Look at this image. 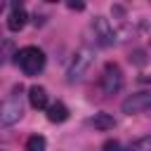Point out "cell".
Segmentation results:
<instances>
[{"label": "cell", "mask_w": 151, "mask_h": 151, "mask_svg": "<svg viewBox=\"0 0 151 151\" xmlns=\"http://www.w3.org/2000/svg\"><path fill=\"white\" fill-rule=\"evenodd\" d=\"M14 61L26 76H38L45 68V52L40 47L28 45V47H21L19 52H14Z\"/></svg>", "instance_id": "cell-1"}, {"label": "cell", "mask_w": 151, "mask_h": 151, "mask_svg": "<svg viewBox=\"0 0 151 151\" xmlns=\"http://www.w3.org/2000/svg\"><path fill=\"white\" fill-rule=\"evenodd\" d=\"M92 61H94V52H92L90 47H80V50L73 54V59H71V64H68V68H66V80H68V83L83 80L85 73L90 71Z\"/></svg>", "instance_id": "cell-2"}, {"label": "cell", "mask_w": 151, "mask_h": 151, "mask_svg": "<svg viewBox=\"0 0 151 151\" xmlns=\"http://www.w3.org/2000/svg\"><path fill=\"white\" fill-rule=\"evenodd\" d=\"M19 92H21V85L14 87V94H12V97H7V99L0 101V125H2V127L14 125V123L24 116V104H21Z\"/></svg>", "instance_id": "cell-3"}, {"label": "cell", "mask_w": 151, "mask_h": 151, "mask_svg": "<svg viewBox=\"0 0 151 151\" xmlns=\"http://www.w3.org/2000/svg\"><path fill=\"white\" fill-rule=\"evenodd\" d=\"M99 87H101L104 97L118 94L120 87H123V71L116 64H106L104 66V73H101V80H99Z\"/></svg>", "instance_id": "cell-4"}, {"label": "cell", "mask_w": 151, "mask_h": 151, "mask_svg": "<svg viewBox=\"0 0 151 151\" xmlns=\"http://www.w3.org/2000/svg\"><path fill=\"white\" fill-rule=\"evenodd\" d=\"M90 28H92V33H94V40H97L101 47H111V45L118 40V31H116V28L111 26V21L104 19V17H94L92 24H90Z\"/></svg>", "instance_id": "cell-5"}, {"label": "cell", "mask_w": 151, "mask_h": 151, "mask_svg": "<svg viewBox=\"0 0 151 151\" xmlns=\"http://www.w3.org/2000/svg\"><path fill=\"white\" fill-rule=\"evenodd\" d=\"M149 106H151V94L149 92H137V94H130L123 101V113H127V116L144 113V111H149Z\"/></svg>", "instance_id": "cell-6"}, {"label": "cell", "mask_w": 151, "mask_h": 151, "mask_svg": "<svg viewBox=\"0 0 151 151\" xmlns=\"http://www.w3.org/2000/svg\"><path fill=\"white\" fill-rule=\"evenodd\" d=\"M26 21H28V14H26V9L21 7V2H12V12H9V17H7V28L9 31H21L24 26H26Z\"/></svg>", "instance_id": "cell-7"}, {"label": "cell", "mask_w": 151, "mask_h": 151, "mask_svg": "<svg viewBox=\"0 0 151 151\" xmlns=\"http://www.w3.org/2000/svg\"><path fill=\"white\" fill-rule=\"evenodd\" d=\"M28 101L33 109H47V90L42 85H31L28 87Z\"/></svg>", "instance_id": "cell-8"}, {"label": "cell", "mask_w": 151, "mask_h": 151, "mask_svg": "<svg viewBox=\"0 0 151 151\" xmlns=\"http://www.w3.org/2000/svg\"><path fill=\"white\" fill-rule=\"evenodd\" d=\"M68 118V109L61 101H54L52 106H47V120L50 123H64Z\"/></svg>", "instance_id": "cell-9"}, {"label": "cell", "mask_w": 151, "mask_h": 151, "mask_svg": "<svg viewBox=\"0 0 151 151\" xmlns=\"http://www.w3.org/2000/svg\"><path fill=\"white\" fill-rule=\"evenodd\" d=\"M92 125H94V130L106 132V130H111V127L116 125V120H113V116H111V113H94Z\"/></svg>", "instance_id": "cell-10"}, {"label": "cell", "mask_w": 151, "mask_h": 151, "mask_svg": "<svg viewBox=\"0 0 151 151\" xmlns=\"http://www.w3.org/2000/svg\"><path fill=\"white\" fill-rule=\"evenodd\" d=\"M45 146H47V142L42 134H31L26 142V151H45Z\"/></svg>", "instance_id": "cell-11"}, {"label": "cell", "mask_w": 151, "mask_h": 151, "mask_svg": "<svg viewBox=\"0 0 151 151\" xmlns=\"http://www.w3.org/2000/svg\"><path fill=\"white\" fill-rule=\"evenodd\" d=\"M127 151H151V137H149V134H144V137L134 139V142L127 146Z\"/></svg>", "instance_id": "cell-12"}, {"label": "cell", "mask_w": 151, "mask_h": 151, "mask_svg": "<svg viewBox=\"0 0 151 151\" xmlns=\"http://www.w3.org/2000/svg\"><path fill=\"white\" fill-rule=\"evenodd\" d=\"M14 52V45H12V40H2L0 42V64H5L7 61V57ZM14 57V54H12Z\"/></svg>", "instance_id": "cell-13"}, {"label": "cell", "mask_w": 151, "mask_h": 151, "mask_svg": "<svg viewBox=\"0 0 151 151\" xmlns=\"http://www.w3.org/2000/svg\"><path fill=\"white\" fill-rule=\"evenodd\" d=\"M130 61H132V64L144 66V64H146V52H144V50H134V52L130 54Z\"/></svg>", "instance_id": "cell-14"}, {"label": "cell", "mask_w": 151, "mask_h": 151, "mask_svg": "<svg viewBox=\"0 0 151 151\" xmlns=\"http://www.w3.org/2000/svg\"><path fill=\"white\" fill-rule=\"evenodd\" d=\"M101 151H120L118 139H106V142H104V146H101Z\"/></svg>", "instance_id": "cell-15"}, {"label": "cell", "mask_w": 151, "mask_h": 151, "mask_svg": "<svg viewBox=\"0 0 151 151\" xmlns=\"http://www.w3.org/2000/svg\"><path fill=\"white\" fill-rule=\"evenodd\" d=\"M83 7H85L83 2H68V9H78V12H80Z\"/></svg>", "instance_id": "cell-16"}, {"label": "cell", "mask_w": 151, "mask_h": 151, "mask_svg": "<svg viewBox=\"0 0 151 151\" xmlns=\"http://www.w3.org/2000/svg\"><path fill=\"white\" fill-rule=\"evenodd\" d=\"M2 7H5V5H2V0H0V12H2Z\"/></svg>", "instance_id": "cell-17"}]
</instances>
